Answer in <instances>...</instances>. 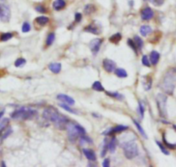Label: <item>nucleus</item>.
<instances>
[{"label": "nucleus", "mask_w": 176, "mask_h": 167, "mask_svg": "<svg viewBox=\"0 0 176 167\" xmlns=\"http://www.w3.org/2000/svg\"><path fill=\"white\" fill-rule=\"evenodd\" d=\"M42 117L46 121H48L54 123V125L60 130L66 129V125L68 123L67 118L62 114H60L55 107H52V106H48L43 111Z\"/></svg>", "instance_id": "nucleus-1"}, {"label": "nucleus", "mask_w": 176, "mask_h": 167, "mask_svg": "<svg viewBox=\"0 0 176 167\" xmlns=\"http://www.w3.org/2000/svg\"><path fill=\"white\" fill-rule=\"evenodd\" d=\"M176 84V69H170L167 73L166 74V76H164L163 78V81L160 84V87L164 90V91L172 95L174 89V87Z\"/></svg>", "instance_id": "nucleus-2"}, {"label": "nucleus", "mask_w": 176, "mask_h": 167, "mask_svg": "<svg viewBox=\"0 0 176 167\" xmlns=\"http://www.w3.org/2000/svg\"><path fill=\"white\" fill-rule=\"evenodd\" d=\"M37 115V111L30 107H21L14 111L10 117L14 120H32Z\"/></svg>", "instance_id": "nucleus-3"}, {"label": "nucleus", "mask_w": 176, "mask_h": 167, "mask_svg": "<svg viewBox=\"0 0 176 167\" xmlns=\"http://www.w3.org/2000/svg\"><path fill=\"white\" fill-rule=\"evenodd\" d=\"M66 129L67 130V135L70 139V141L74 142L78 139L82 135H85L86 133V130L83 127L76 124V123H67Z\"/></svg>", "instance_id": "nucleus-4"}, {"label": "nucleus", "mask_w": 176, "mask_h": 167, "mask_svg": "<svg viewBox=\"0 0 176 167\" xmlns=\"http://www.w3.org/2000/svg\"><path fill=\"white\" fill-rule=\"evenodd\" d=\"M124 155L128 159H133L138 155V147L134 141H127L123 144Z\"/></svg>", "instance_id": "nucleus-5"}, {"label": "nucleus", "mask_w": 176, "mask_h": 167, "mask_svg": "<svg viewBox=\"0 0 176 167\" xmlns=\"http://www.w3.org/2000/svg\"><path fill=\"white\" fill-rule=\"evenodd\" d=\"M167 97L164 94H158L156 95V103L159 110V113L162 118L167 117Z\"/></svg>", "instance_id": "nucleus-6"}, {"label": "nucleus", "mask_w": 176, "mask_h": 167, "mask_svg": "<svg viewBox=\"0 0 176 167\" xmlns=\"http://www.w3.org/2000/svg\"><path fill=\"white\" fill-rule=\"evenodd\" d=\"M0 19L5 23L10 19V8L5 0H0Z\"/></svg>", "instance_id": "nucleus-7"}, {"label": "nucleus", "mask_w": 176, "mask_h": 167, "mask_svg": "<svg viewBox=\"0 0 176 167\" xmlns=\"http://www.w3.org/2000/svg\"><path fill=\"white\" fill-rule=\"evenodd\" d=\"M103 68L108 73H112L116 69V62L111 59H105L103 61Z\"/></svg>", "instance_id": "nucleus-8"}, {"label": "nucleus", "mask_w": 176, "mask_h": 167, "mask_svg": "<svg viewBox=\"0 0 176 167\" xmlns=\"http://www.w3.org/2000/svg\"><path fill=\"white\" fill-rule=\"evenodd\" d=\"M102 42L103 40L100 39V38H96L94 40H92L90 43V49L91 51L92 52L93 55H96L99 51V49H100V46L102 44Z\"/></svg>", "instance_id": "nucleus-9"}, {"label": "nucleus", "mask_w": 176, "mask_h": 167, "mask_svg": "<svg viewBox=\"0 0 176 167\" xmlns=\"http://www.w3.org/2000/svg\"><path fill=\"white\" fill-rule=\"evenodd\" d=\"M154 11L153 10L149 8V7H146L145 9H143V10H142V13H141V17H142V19L144 21H149L152 19L153 17H154Z\"/></svg>", "instance_id": "nucleus-10"}, {"label": "nucleus", "mask_w": 176, "mask_h": 167, "mask_svg": "<svg viewBox=\"0 0 176 167\" xmlns=\"http://www.w3.org/2000/svg\"><path fill=\"white\" fill-rule=\"evenodd\" d=\"M57 99H58L59 101H62L63 103H66V104L69 105V106H73V105L75 104V101H74L72 97L68 96V95H64V94L58 95H57Z\"/></svg>", "instance_id": "nucleus-11"}, {"label": "nucleus", "mask_w": 176, "mask_h": 167, "mask_svg": "<svg viewBox=\"0 0 176 167\" xmlns=\"http://www.w3.org/2000/svg\"><path fill=\"white\" fill-rule=\"evenodd\" d=\"M83 153L86 156V158L89 161H96L97 157H96L95 152L91 149H83Z\"/></svg>", "instance_id": "nucleus-12"}, {"label": "nucleus", "mask_w": 176, "mask_h": 167, "mask_svg": "<svg viewBox=\"0 0 176 167\" xmlns=\"http://www.w3.org/2000/svg\"><path fill=\"white\" fill-rule=\"evenodd\" d=\"M84 31H86V32H89V33H92V34H94V35H99L100 33L99 28H98V26L95 25L94 24H92L90 25L86 26Z\"/></svg>", "instance_id": "nucleus-13"}, {"label": "nucleus", "mask_w": 176, "mask_h": 167, "mask_svg": "<svg viewBox=\"0 0 176 167\" xmlns=\"http://www.w3.org/2000/svg\"><path fill=\"white\" fill-rule=\"evenodd\" d=\"M48 69H50L52 73H54V74H59L60 72V69H61V64L59 63V62H53V63L49 64Z\"/></svg>", "instance_id": "nucleus-14"}, {"label": "nucleus", "mask_w": 176, "mask_h": 167, "mask_svg": "<svg viewBox=\"0 0 176 167\" xmlns=\"http://www.w3.org/2000/svg\"><path fill=\"white\" fill-rule=\"evenodd\" d=\"M160 59V54L156 50H153L150 53V63L152 65H156Z\"/></svg>", "instance_id": "nucleus-15"}, {"label": "nucleus", "mask_w": 176, "mask_h": 167, "mask_svg": "<svg viewBox=\"0 0 176 167\" xmlns=\"http://www.w3.org/2000/svg\"><path fill=\"white\" fill-rule=\"evenodd\" d=\"M66 7V2L64 0H56L53 3V8L56 10H60Z\"/></svg>", "instance_id": "nucleus-16"}, {"label": "nucleus", "mask_w": 176, "mask_h": 167, "mask_svg": "<svg viewBox=\"0 0 176 167\" xmlns=\"http://www.w3.org/2000/svg\"><path fill=\"white\" fill-rule=\"evenodd\" d=\"M11 133H12V129L10 127H5V129L0 131V139L2 140H4L9 135H10Z\"/></svg>", "instance_id": "nucleus-17"}, {"label": "nucleus", "mask_w": 176, "mask_h": 167, "mask_svg": "<svg viewBox=\"0 0 176 167\" xmlns=\"http://www.w3.org/2000/svg\"><path fill=\"white\" fill-rule=\"evenodd\" d=\"M35 23L36 24H38L40 26H45L48 23V17H44V16H40V17H36L35 18Z\"/></svg>", "instance_id": "nucleus-18"}, {"label": "nucleus", "mask_w": 176, "mask_h": 167, "mask_svg": "<svg viewBox=\"0 0 176 167\" xmlns=\"http://www.w3.org/2000/svg\"><path fill=\"white\" fill-rule=\"evenodd\" d=\"M116 148H117V139L116 138L113 137L111 140L108 142V150L113 153V152H115Z\"/></svg>", "instance_id": "nucleus-19"}, {"label": "nucleus", "mask_w": 176, "mask_h": 167, "mask_svg": "<svg viewBox=\"0 0 176 167\" xmlns=\"http://www.w3.org/2000/svg\"><path fill=\"white\" fill-rule=\"evenodd\" d=\"M151 32H152V29H151L150 26L149 25H142L141 26V28H140V33H141L142 35H143V36H146L149 34H150Z\"/></svg>", "instance_id": "nucleus-20"}, {"label": "nucleus", "mask_w": 176, "mask_h": 167, "mask_svg": "<svg viewBox=\"0 0 176 167\" xmlns=\"http://www.w3.org/2000/svg\"><path fill=\"white\" fill-rule=\"evenodd\" d=\"M144 111H145V105H144V102H143V101H139L138 107H137V112H138V113H139L140 119H142V118H143Z\"/></svg>", "instance_id": "nucleus-21"}, {"label": "nucleus", "mask_w": 176, "mask_h": 167, "mask_svg": "<svg viewBox=\"0 0 176 167\" xmlns=\"http://www.w3.org/2000/svg\"><path fill=\"white\" fill-rule=\"evenodd\" d=\"M128 129H129V127H127V126H124V125H118V126H117V127L111 128V130H112V132H113V133L124 132V131L128 130Z\"/></svg>", "instance_id": "nucleus-22"}, {"label": "nucleus", "mask_w": 176, "mask_h": 167, "mask_svg": "<svg viewBox=\"0 0 176 167\" xmlns=\"http://www.w3.org/2000/svg\"><path fill=\"white\" fill-rule=\"evenodd\" d=\"M114 72H115L116 76H117V77H119V78H126V77L128 76L127 72H126L125 69H116Z\"/></svg>", "instance_id": "nucleus-23"}, {"label": "nucleus", "mask_w": 176, "mask_h": 167, "mask_svg": "<svg viewBox=\"0 0 176 167\" xmlns=\"http://www.w3.org/2000/svg\"><path fill=\"white\" fill-rule=\"evenodd\" d=\"M92 89L93 90H95V91L98 92H103L105 91V88H104V87L102 86V84L100 83V81H94L93 82V84H92Z\"/></svg>", "instance_id": "nucleus-24"}, {"label": "nucleus", "mask_w": 176, "mask_h": 167, "mask_svg": "<svg viewBox=\"0 0 176 167\" xmlns=\"http://www.w3.org/2000/svg\"><path fill=\"white\" fill-rule=\"evenodd\" d=\"M142 85L144 87L145 90H146V91H149V90L151 88V87H152V80H151V78L144 77V81H143Z\"/></svg>", "instance_id": "nucleus-25"}, {"label": "nucleus", "mask_w": 176, "mask_h": 167, "mask_svg": "<svg viewBox=\"0 0 176 167\" xmlns=\"http://www.w3.org/2000/svg\"><path fill=\"white\" fill-rule=\"evenodd\" d=\"M95 10H96V7L93 5H86V7H85V9H84L85 13L87 14V15H91V14H92Z\"/></svg>", "instance_id": "nucleus-26"}, {"label": "nucleus", "mask_w": 176, "mask_h": 167, "mask_svg": "<svg viewBox=\"0 0 176 167\" xmlns=\"http://www.w3.org/2000/svg\"><path fill=\"white\" fill-rule=\"evenodd\" d=\"M13 37V34L10 33V32H7V33H3L0 35V40L2 42H7L10 39H11Z\"/></svg>", "instance_id": "nucleus-27"}, {"label": "nucleus", "mask_w": 176, "mask_h": 167, "mask_svg": "<svg viewBox=\"0 0 176 167\" xmlns=\"http://www.w3.org/2000/svg\"><path fill=\"white\" fill-rule=\"evenodd\" d=\"M121 39H122V35H121L120 33H116V34L111 35L109 40L111 43H117L118 42H120Z\"/></svg>", "instance_id": "nucleus-28"}, {"label": "nucleus", "mask_w": 176, "mask_h": 167, "mask_svg": "<svg viewBox=\"0 0 176 167\" xmlns=\"http://www.w3.org/2000/svg\"><path fill=\"white\" fill-rule=\"evenodd\" d=\"M133 122H134V124H135V126H136V127L137 128V130L139 131V132L141 133L142 136H143L145 139H148V136H147L146 132H144V130L142 129V127H141V125L138 123V122L136 121H135V120H133Z\"/></svg>", "instance_id": "nucleus-29"}, {"label": "nucleus", "mask_w": 176, "mask_h": 167, "mask_svg": "<svg viewBox=\"0 0 176 167\" xmlns=\"http://www.w3.org/2000/svg\"><path fill=\"white\" fill-rule=\"evenodd\" d=\"M55 40H56V35H55V33H50L49 35H48V37H47L46 44L48 46L52 45V44L54 43Z\"/></svg>", "instance_id": "nucleus-30"}, {"label": "nucleus", "mask_w": 176, "mask_h": 167, "mask_svg": "<svg viewBox=\"0 0 176 167\" xmlns=\"http://www.w3.org/2000/svg\"><path fill=\"white\" fill-rule=\"evenodd\" d=\"M60 106L61 108H63V109H65L66 111L69 112L71 113H74V114H78V112H76L75 110H74V109H72L69 105H67V104H60Z\"/></svg>", "instance_id": "nucleus-31"}, {"label": "nucleus", "mask_w": 176, "mask_h": 167, "mask_svg": "<svg viewBox=\"0 0 176 167\" xmlns=\"http://www.w3.org/2000/svg\"><path fill=\"white\" fill-rule=\"evenodd\" d=\"M80 143H81V146H83L85 143H88V144H92V140L89 137H86L84 135L80 137Z\"/></svg>", "instance_id": "nucleus-32"}, {"label": "nucleus", "mask_w": 176, "mask_h": 167, "mask_svg": "<svg viewBox=\"0 0 176 167\" xmlns=\"http://www.w3.org/2000/svg\"><path fill=\"white\" fill-rule=\"evenodd\" d=\"M106 95H109V96L112 97V98H115L117 100H123L124 99V95H122L118 93H110V92H106Z\"/></svg>", "instance_id": "nucleus-33"}, {"label": "nucleus", "mask_w": 176, "mask_h": 167, "mask_svg": "<svg viewBox=\"0 0 176 167\" xmlns=\"http://www.w3.org/2000/svg\"><path fill=\"white\" fill-rule=\"evenodd\" d=\"M26 64V60L23 58H18L16 61H15V66L16 68H21L23 67Z\"/></svg>", "instance_id": "nucleus-34"}, {"label": "nucleus", "mask_w": 176, "mask_h": 167, "mask_svg": "<svg viewBox=\"0 0 176 167\" xmlns=\"http://www.w3.org/2000/svg\"><path fill=\"white\" fill-rule=\"evenodd\" d=\"M134 39H135V43H136L137 48L141 50L142 48V46H143V42H142V40L141 39V37L138 36V35H136Z\"/></svg>", "instance_id": "nucleus-35"}, {"label": "nucleus", "mask_w": 176, "mask_h": 167, "mask_svg": "<svg viewBox=\"0 0 176 167\" xmlns=\"http://www.w3.org/2000/svg\"><path fill=\"white\" fill-rule=\"evenodd\" d=\"M9 119H7V118H4L2 121H0V131L1 130H3V129H5V127H7V125L9 124Z\"/></svg>", "instance_id": "nucleus-36"}, {"label": "nucleus", "mask_w": 176, "mask_h": 167, "mask_svg": "<svg viewBox=\"0 0 176 167\" xmlns=\"http://www.w3.org/2000/svg\"><path fill=\"white\" fill-rule=\"evenodd\" d=\"M108 151V143H107V139L104 140V146H103V149L101 151V157H105L106 154V152Z\"/></svg>", "instance_id": "nucleus-37"}, {"label": "nucleus", "mask_w": 176, "mask_h": 167, "mask_svg": "<svg viewBox=\"0 0 176 167\" xmlns=\"http://www.w3.org/2000/svg\"><path fill=\"white\" fill-rule=\"evenodd\" d=\"M156 144H157V146L159 147V148L161 149V152L162 153H164L165 155H169V152L167 151L166 149V147H164L162 144H161V142H159V141H156Z\"/></svg>", "instance_id": "nucleus-38"}, {"label": "nucleus", "mask_w": 176, "mask_h": 167, "mask_svg": "<svg viewBox=\"0 0 176 167\" xmlns=\"http://www.w3.org/2000/svg\"><path fill=\"white\" fill-rule=\"evenodd\" d=\"M163 142H164V144H165V146L167 147H168V148H170V149H176V144H170V143H168V142L167 141L166 138H165V133H163Z\"/></svg>", "instance_id": "nucleus-39"}, {"label": "nucleus", "mask_w": 176, "mask_h": 167, "mask_svg": "<svg viewBox=\"0 0 176 167\" xmlns=\"http://www.w3.org/2000/svg\"><path fill=\"white\" fill-rule=\"evenodd\" d=\"M30 24L28 23V22H25V23H23V27H22V31L23 32V33H27V32H29L30 31Z\"/></svg>", "instance_id": "nucleus-40"}, {"label": "nucleus", "mask_w": 176, "mask_h": 167, "mask_svg": "<svg viewBox=\"0 0 176 167\" xmlns=\"http://www.w3.org/2000/svg\"><path fill=\"white\" fill-rule=\"evenodd\" d=\"M142 65H144V66H146V67L150 66V61L149 60L148 56H143L142 57Z\"/></svg>", "instance_id": "nucleus-41"}, {"label": "nucleus", "mask_w": 176, "mask_h": 167, "mask_svg": "<svg viewBox=\"0 0 176 167\" xmlns=\"http://www.w3.org/2000/svg\"><path fill=\"white\" fill-rule=\"evenodd\" d=\"M128 44H129V46L131 47V49L135 51V52H136V43L134 42V41H132L131 39H128Z\"/></svg>", "instance_id": "nucleus-42"}, {"label": "nucleus", "mask_w": 176, "mask_h": 167, "mask_svg": "<svg viewBox=\"0 0 176 167\" xmlns=\"http://www.w3.org/2000/svg\"><path fill=\"white\" fill-rule=\"evenodd\" d=\"M35 10L38 11V12H40V13H45L46 11H47L45 7H43L42 5H37V6L35 7Z\"/></svg>", "instance_id": "nucleus-43"}, {"label": "nucleus", "mask_w": 176, "mask_h": 167, "mask_svg": "<svg viewBox=\"0 0 176 167\" xmlns=\"http://www.w3.org/2000/svg\"><path fill=\"white\" fill-rule=\"evenodd\" d=\"M103 166L104 167H109L110 166V159L109 158H106L104 161H103Z\"/></svg>", "instance_id": "nucleus-44"}, {"label": "nucleus", "mask_w": 176, "mask_h": 167, "mask_svg": "<svg viewBox=\"0 0 176 167\" xmlns=\"http://www.w3.org/2000/svg\"><path fill=\"white\" fill-rule=\"evenodd\" d=\"M81 19H82V15H81V13H79V12H78V13H76L75 14V21L76 22H77V23H79V22H80Z\"/></svg>", "instance_id": "nucleus-45"}, {"label": "nucleus", "mask_w": 176, "mask_h": 167, "mask_svg": "<svg viewBox=\"0 0 176 167\" xmlns=\"http://www.w3.org/2000/svg\"><path fill=\"white\" fill-rule=\"evenodd\" d=\"M4 113H5V110H2V111L0 112V121L2 120V118L4 116Z\"/></svg>", "instance_id": "nucleus-46"}, {"label": "nucleus", "mask_w": 176, "mask_h": 167, "mask_svg": "<svg viewBox=\"0 0 176 167\" xmlns=\"http://www.w3.org/2000/svg\"><path fill=\"white\" fill-rule=\"evenodd\" d=\"M173 127H174V130L176 131V125H174V126H173Z\"/></svg>", "instance_id": "nucleus-47"}, {"label": "nucleus", "mask_w": 176, "mask_h": 167, "mask_svg": "<svg viewBox=\"0 0 176 167\" xmlns=\"http://www.w3.org/2000/svg\"><path fill=\"white\" fill-rule=\"evenodd\" d=\"M148 1H149V2H152V3H154V2H155L156 0H148Z\"/></svg>", "instance_id": "nucleus-48"}]
</instances>
